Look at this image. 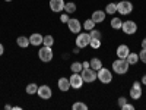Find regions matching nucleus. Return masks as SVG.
Returning a JSON list of instances; mask_svg holds the SVG:
<instances>
[{"mask_svg": "<svg viewBox=\"0 0 146 110\" xmlns=\"http://www.w3.org/2000/svg\"><path fill=\"white\" fill-rule=\"evenodd\" d=\"M113 70L118 75H124V73L129 70V62L126 59H117L115 62H113Z\"/></svg>", "mask_w": 146, "mask_h": 110, "instance_id": "obj_1", "label": "nucleus"}, {"mask_svg": "<svg viewBox=\"0 0 146 110\" xmlns=\"http://www.w3.org/2000/svg\"><path fill=\"white\" fill-rule=\"evenodd\" d=\"M80 75L83 78V82L91 84V82H94L96 79V70H94L92 68H85V69L80 70Z\"/></svg>", "mask_w": 146, "mask_h": 110, "instance_id": "obj_2", "label": "nucleus"}, {"mask_svg": "<svg viewBox=\"0 0 146 110\" xmlns=\"http://www.w3.org/2000/svg\"><path fill=\"white\" fill-rule=\"evenodd\" d=\"M96 78H98L102 84H110L113 81V73L105 68H101L98 72H96Z\"/></svg>", "mask_w": 146, "mask_h": 110, "instance_id": "obj_3", "label": "nucleus"}, {"mask_svg": "<svg viewBox=\"0 0 146 110\" xmlns=\"http://www.w3.org/2000/svg\"><path fill=\"white\" fill-rule=\"evenodd\" d=\"M38 57H40V60L41 62H51L53 60V50H51V47H47V46H44L41 50L38 52Z\"/></svg>", "mask_w": 146, "mask_h": 110, "instance_id": "obj_4", "label": "nucleus"}, {"mask_svg": "<svg viewBox=\"0 0 146 110\" xmlns=\"http://www.w3.org/2000/svg\"><path fill=\"white\" fill-rule=\"evenodd\" d=\"M131 10H133V5H131V2L123 0V2L117 3V12H118L120 15H129V13H131Z\"/></svg>", "mask_w": 146, "mask_h": 110, "instance_id": "obj_5", "label": "nucleus"}, {"mask_svg": "<svg viewBox=\"0 0 146 110\" xmlns=\"http://www.w3.org/2000/svg\"><path fill=\"white\" fill-rule=\"evenodd\" d=\"M69 81H70V88H75V90L82 88V85H83V78L78 72H73V75L69 78Z\"/></svg>", "mask_w": 146, "mask_h": 110, "instance_id": "obj_6", "label": "nucleus"}, {"mask_svg": "<svg viewBox=\"0 0 146 110\" xmlns=\"http://www.w3.org/2000/svg\"><path fill=\"white\" fill-rule=\"evenodd\" d=\"M91 43V35L86 32H79L78 34V38H76V47L79 48H85L86 46H89Z\"/></svg>", "mask_w": 146, "mask_h": 110, "instance_id": "obj_7", "label": "nucleus"}, {"mask_svg": "<svg viewBox=\"0 0 146 110\" xmlns=\"http://www.w3.org/2000/svg\"><path fill=\"white\" fill-rule=\"evenodd\" d=\"M121 30H123L124 34L131 35V34H136L137 25H136V22H133V21H126V22H123V25H121Z\"/></svg>", "mask_w": 146, "mask_h": 110, "instance_id": "obj_8", "label": "nucleus"}, {"mask_svg": "<svg viewBox=\"0 0 146 110\" xmlns=\"http://www.w3.org/2000/svg\"><path fill=\"white\" fill-rule=\"evenodd\" d=\"M36 93H38L40 99H42V100H48V99H51V95H53V91L48 85H41V87H38V91Z\"/></svg>", "mask_w": 146, "mask_h": 110, "instance_id": "obj_9", "label": "nucleus"}, {"mask_svg": "<svg viewBox=\"0 0 146 110\" xmlns=\"http://www.w3.org/2000/svg\"><path fill=\"white\" fill-rule=\"evenodd\" d=\"M67 27H69V31L70 32H73V34H79L80 32V30H82V23L78 21V19H69V22H67Z\"/></svg>", "mask_w": 146, "mask_h": 110, "instance_id": "obj_10", "label": "nucleus"}, {"mask_svg": "<svg viewBox=\"0 0 146 110\" xmlns=\"http://www.w3.org/2000/svg\"><path fill=\"white\" fill-rule=\"evenodd\" d=\"M64 0H50V9L53 12H56V13H58V12H62L64 9Z\"/></svg>", "mask_w": 146, "mask_h": 110, "instance_id": "obj_11", "label": "nucleus"}, {"mask_svg": "<svg viewBox=\"0 0 146 110\" xmlns=\"http://www.w3.org/2000/svg\"><path fill=\"white\" fill-rule=\"evenodd\" d=\"M117 56L120 57V59H126L127 56H129V53H130V50H129V47L126 46V44H120L118 47H117Z\"/></svg>", "mask_w": 146, "mask_h": 110, "instance_id": "obj_12", "label": "nucleus"}, {"mask_svg": "<svg viewBox=\"0 0 146 110\" xmlns=\"http://www.w3.org/2000/svg\"><path fill=\"white\" fill-rule=\"evenodd\" d=\"M91 19H92L95 23L104 22V19H105V12H104V10H95L94 13H92V16H91Z\"/></svg>", "mask_w": 146, "mask_h": 110, "instance_id": "obj_13", "label": "nucleus"}, {"mask_svg": "<svg viewBox=\"0 0 146 110\" xmlns=\"http://www.w3.org/2000/svg\"><path fill=\"white\" fill-rule=\"evenodd\" d=\"M42 40H44V37L41 34H32L29 37V43L32 46H35V47H38L40 44H42Z\"/></svg>", "mask_w": 146, "mask_h": 110, "instance_id": "obj_14", "label": "nucleus"}, {"mask_svg": "<svg viewBox=\"0 0 146 110\" xmlns=\"http://www.w3.org/2000/svg\"><path fill=\"white\" fill-rule=\"evenodd\" d=\"M57 84H58V90L60 91H69L70 90V81L67 78H60Z\"/></svg>", "mask_w": 146, "mask_h": 110, "instance_id": "obj_15", "label": "nucleus"}, {"mask_svg": "<svg viewBox=\"0 0 146 110\" xmlns=\"http://www.w3.org/2000/svg\"><path fill=\"white\" fill-rule=\"evenodd\" d=\"M130 97L133 100H139L142 97V88H136V87H131L130 90Z\"/></svg>", "mask_w": 146, "mask_h": 110, "instance_id": "obj_16", "label": "nucleus"}, {"mask_svg": "<svg viewBox=\"0 0 146 110\" xmlns=\"http://www.w3.org/2000/svg\"><path fill=\"white\" fill-rule=\"evenodd\" d=\"M16 43H18V46H19V47H22V48H27V47L31 44V43H29V38H27V37H23V35L18 37Z\"/></svg>", "mask_w": 146, "mask_h": 110, "instance_id": "obj_17", "label": "nucleus"}, {"mask_svg": "<svg viewBox=\"0 0 146 110\" xmlns=\"http://www.w3.org/2000/svg\"><path fill=\"white\" fill-rule=\"evenodd\" d=\"M89 63H91V68H92L94 70H96V72H98V70L102 68V62H101L100 59H96V57H94Z\"/></svg>", "mask_w": 146, "mask_h": 110, "instance_id": "obj_18", "label": "nucleus"}, {"mask_svg": "<svg viewBox=\"0 0 146 110\" xmlns=\"http://www.w3.org/2000/svg\"><path fill=\"white\" fill-rule=\"evenodd\" d=\"M126 60L129 62V65H136L139 62V54L136 53H129V56L126 57Z\"/></svg>", "mask_w": 146, "mask_h": 110, "instance_id": "obj_19", "label": "nucleus"}, {"mask_svg": "<svg viewBox=\"0 0 146 110\" xmlns=\"http://www.w3.org/2000/svg\"><path fill=\"white\" fill-rule=\"evenodd\" d=\"M121 25H123V21H121L118 16H114V18L111 19V28H113V30H120Z\"/></svg>", "mask_w": 146, "mask_h": 110, "instance_id": "obj_20", "label": "nucleus"}, {"mask_svg": "<svg viewBox=\"0 0 146 110\" xmlns=\"http://www.w3.org/2000/svg\"><path fill=\"white\" fill-rule=\"evenodd\" d=\"M117 12V3H108L107 7H105V13L108 15H114Z\"/></svg>", "mask_w": 146, "mask_h": 110, "instance_id": "obj_21", "label": "nucleus"}, {"mask_svg": "<svg viewBox=\"0 0 146 110\" xmlns=\"http://www.w3.org/2000/svg\"><path fill=\"white\" fill-rule=\"evenodd\" d=\"M36 91H38V85L36 84H29V85H27V94H29V95H32V94H36Z\"/></svg>", "mask_w": 146, "mask_h": 110, "instance_id": "obj_22", "label": "nucleus"}, {"mask_svg": "<svg viewBox=\"0 0 146 110\" xmlns=\"http://www.w3.org/2000/svg\"><path fill=\"white\" fill-rule=\"evenodd\" d=\"M82 28H85L86 31H91V30H94V28H95V22H94L92 19H86V21L83 22Z\"/></svg>", "mask_w": 146, "mask_h": 110, "instance_id": "obj_23", "label": "nucleus"}, {"mask_svg": "<svg viewBox=\"0 0 146 110\" xmlns=\"http://www.w3.org/2000/svg\"><path fill=\"white\" fill-rule=\"evenodd\" d=\"M64 10H66V13H75L76 12V5L70 2V3H66L64 5Z\"/></svg>", "mask_w": 146, "mask_h": 110, "instance_id": "obj_24", "label": "nucleus"}, {"mask_svg": "<svg viewBox=\"0 0 146 110\" xmlns=\"http://www.w3.org/2000/svg\"><path fill=\"white\" fill-rule=\"evenodd\" d=\"M70 69H72V72H78V73H80V70L83 69L82 62H73V63L70 65Z\"/></svg>", "mask_w": 146, "mask_h": 110, "instance_id": "obj_25", "label": "nucleus"}, {"mask_svg": "<svg viewBox=\"0 0 146 110\" xmlns=\"http://www.w3.org/2000/svg\"><path fill=\"white\" fill-rule=\"evenodd\" d=\"M72 109H73V110H88V106L85 104V103H80V101H78V103H73Z\"/></svg>", "mask_w": 146, "mask_h": 110, "instance_id": "obj_26", "label": "nucleus"}, {"mask_svg": "<svg viewBox=\"0 0 146 110\" xmlns=\"http://www.w3.org/2000/svg\"><path fill=\"white\" fill-rule=\"evenodd\" d=\"M53 43H54V38H53L51 35H45V37H44V40H42V44H44V46L51 47V46H53Z\"/></svg>", "mask_w": 146, "mask_h": 110, "instance_id": "obj_27", "label": "nucleus"}, {"mask_svg": "<svg viewBox=\"0 0 146 110\" xmlns=\"http://www.w3.org/2000/svg\"><path fill=\"white\" fill-rule=\"evenodd\" d=\"M91 38H96V40H101V37H102V34H101V31H98V30H91Z\"/></svg>", "mask_w": 146, "mask_h": 110, "instance_id": "obj_28", "label": "nucleus"}, {"mask_svg": "<svg viewBox=\"0 0 146 110\" xmlns=\"http://www.w3.org/2000/svg\"><path fill=\"white\" fill-rule=\"evenodd\" d=\"M89 46L94 48V50H96V48H100L101 47V40H96V38H91V43Z\"/></svg>", "mask_w": 146, "mask_h": 110, "instance_id": "obj_29", "label": "nucleus"}, {"mask_svg": "<svg viewBox=\"0 0 146 110\" xmlns=\"http://www.w3.org/2000/svg\"><path fill=\"white\" fill-rule=\"evenodd\" d=\"M139 59L143 63H146V48H142V52L139 53Z\"/></svg>", "mask_w": 146, "mask_h": 110, "instance_id": "obj_30", "label": "nucleus"}, {"mask_svg": "<svg viewBox=\"0 0 146 110\" xmlns=\"http://www.w3.org/2000/svg\"><path fill=\"white\" fill-rule=\"evenodd\" d=\"M69 19H70V18H69V13H63L62 16H60V21L64 22V23H67V22H69Z\"/></svg>", "mask_w": 146, "mask_h": 110, "instance_id": "obj_31", "label": "nucleus"}, {"mask_svg": "<svg viewBox=\"0 0 146 110\" xmlns=\"http://www.w3.org/2000/svg\"><path fill=\"white\" fill-rule=\"evenodd\" d=\"M126 103H127V99H124V97H120V99H118V106L120 107H123Z\"/></svg>", "mask_w": 146, "mask_h": 110, "instance_id": "obj_32", "label": "nucleus"}, {"mask_svg": "<svg viewBox=\"0 0 146 110\" xmlns=\"http://www.w3.org/2000/svg\"><path fill=\"white\" fill-rule=\"evenodd\" d=\"M121 109H124V110H135V107H133L131 104H129V103H126L123 107H121Z\"/></svg>", "mask_w": 146, "mask_h": 110, "instance_id": "obj_33", "label": "nucleus"}, {"mask_svg": "<svg viewBox=\"0 0 146 110\" xmlns=\"http://www.w3.org/2000/svg\"><path fill=\"white\" fill-rule=\"evenodd\" d=\"M82 66H83V69L85 68H91V63L89 62H82Z\"/></svg>", "mask_w": 146, "mask_h": 110, "instance_id": "obj_34", "label": "nucleus"}, {"mask_svg": "<svg viewBox=\"0 0 146 110\" xmlns=\"http://www.w3.org/2000/svg\"><path fill=\"white\" fill-rule=\"evenodd\" d=\"M3 53H5V47H3V44H2V43H0V56H2Z\"/></svg>", "mask_w": 146, "mask_h": 110, "instance_id": "obj_35", "label": "nucleus"}, {"mask_svg": "<svg viewBox=\"0 0 146 110\" xmlns=\"http://www.w3.org/2000/svg\"><path fill=\"white\" fill-rule=\"evenodd\" d=\"M142 48H146V38L142 40Z\"/></svg>", "mask_w": 146, "mask_h": 110, "instance_id": "obj_36", "label": "nucleus"}, {"mask_svg": "<svg viewBox=\"0 0 146 110\" xmlns=\"http://www.w3.org/2000/svg\"><path fill=\"white\" fill-rule=\"evenodd\" d=\"M142 84L146 85V75H143V78H142Z\"/></svg>", "mask_w": 146, "mask_h": 110, "instance_id": "obj_37", "label": "nucleus"}, {"mask_svg": "<svg viewBox=\"0 0 146 110\" xmlns=\"http://www.w3.org/2000/svg\"><path fill=\"white\" fill-rule=\"evenodd\" d=\"M5 2H12V0H5Z\"/></svg>", "mask_w": 146, "mask_h": 110, "instance_id": "obj_38", "label": "nucleus"}]
</instances>
